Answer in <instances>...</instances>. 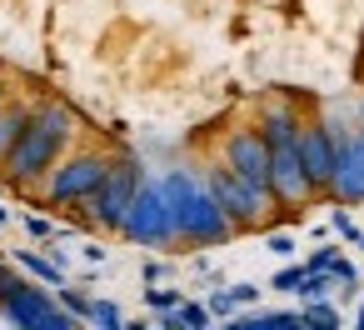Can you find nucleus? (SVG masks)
Here are the masks:
<instances>
[{"label":"nucleus","mask_w":364,"mask_h":330,"mask_svg":"<svg viewBox=\"0 0 364 330\" xmlns=\"http://www.w3.org/2000/svg\"><path fill=\"white\" fill-rule=\"evenodd\" d=\"M160 275H165V265H160V260H150V265H145V285H155Z\"/></svg>","instance_id":"cd10ccee"},{"label":"nucleus","mask_w":364,"mask_h":330,"mask_svg":"<svg viewBox=\"0 0 364 330\" xmlns=\"http://www.w3.org/2000/svg\"><path fill=\"white\" fill-rule=\"evenodd\" d=\"M339 255V245H319V250H309V260H304V270H329V260Z\"/></svg>","instance_id":"393cba45"},{"label":"nucleus","mask_w":364,"mask_h":330,"mask_svg":"<svg viewBox=\"0 0 364 330\" xmlns=\"http://www.w3.org/2000/svg\"><path fill=\"white\" fill-rule=\"evenodd\" d=\"M354 325H359V330H364V300H359V315H354Z\"/></svg>","instance_id":"c756f323"},{"label":"nucleus","mask_w":364,"mask_h":330,"mask_svg":"<svg viewBox=\"0 0 364 330\" xmlns=\"http://www.w3.org/2000/svg\"><path fill=\"white\" fill-rule=\"evenodd\" d=\"M299 325H319V330H339V310L329 300H304L299 310Z\"/></svg>","instance_id":"ddd939ff"},{"label":"nucleus","mask_w":364,"mask_h":330,"mask_svg":"<svg viewBox=\"0 0 364 330\" xmlns=\"http://www.w3.org/2000/svg\"><path fill=\"white\" fill-rule=\"evenodd\" d=\"M55 300H60L75 320H85V310H90V295H85V290H75V285H55Z\"/></svg>","instance_id":"a211bd4d"},{"label":"nucleus","mask_w":364,"mask_h":330,"mask_svg":"<svg viewBox=\"0 0 364 330\" xmlns=\"http://www.w3.org/2000/svg\"><path fill=\"white\" fill-rule=\"evenodd\" d=\"M200 180H205V190L215 195V205L230 215V225H235V230H255V225H264L269 215H279L274 195H269V190H259V185H250L245 175H235L220 155L200 170Z\"/></svg>","instance_id":"20e7f679"},{"label":"nucleus","mask_w":364,"mask_h":330,"mask_svg":"<svg viewBox=\"0 0 364 330\" xmlns=\"http://www.w3.org/2000/svg\"><path fill=\"white\" fill-rule=\"evenodd\" d=\"M354 115H359V125H364V96H359V110H354Z\"/></svg>","instance_id":"2f4dec72"},{"label":"nucleus","mask_w":364,"mask_h":330,"mask_svg":"<svg viewBox=\"0 0 364 330\" xmlns=\"http://www.w3.org/2000/svg\"><path fill=\"white\" fill-rule=\"evenodd\" d=\"M85 320H90V325H100V330H125V315H120V305H115V300H90Z\"/></svg>","instance_id":"4468645a"},{"label":"nucleus","mask_w":364,"mask_h":330,"mask_svg":"<svg viewBox=\"0 0 364 330\" xmlns=\"http://www.w3.org/2000/svg\"><path fill=\"white\" fill-rule=\"evenodd\" d=\"M220 160H225L235 175H245L250 185L269 190V145H264V135H259L255 120H240V125L225 130V140H220Z\"/></svg>","instance_id":"6e6552de"},{"label":"nucleus","mask_w":364,"mask_h":330,"mask_svg":"<svg viewBox=\"0 0 364 330\" xmlns=\"http://www.w3.org/2000/svg\"><path fill=\"white\" fill-rule=\"evenodd\" d=\"M180 300H185V295H180V290H165V285H160V280H155V285H150V290H145V305H150V310H155V315H160V310H175V305H180Z\"/></svg>","instance_id":"6ab92c4d"},{"label":"nucleus","mask_w":364,"mask_h":330,"mask_svg":"<svg viewBox=\"0 0 364 330\" xmlns=\"http://www.w3.org/2000/svg\"><path fill=\"white\" fill-rule=\"evenodd\" d=\"M0 225H11V210H6V205H0Z\"/></svg>","instance_id":"7c9ffc66"},{"label":"nucleus","mask_w":364,"mask_h":330,"mask_svg":"<svg viewBox=\"0 0 364 330\" xmlns=\"http://www.w3.org/2000/svg\"><path fill=\"white\" fill-rule=\"evenodd\" d=\"M21 285V275H16V265H0V295H11Z\"/></svg>","instance_id":"a878e982"},{"label":"nucleus","mask_w":364,"mask_h":330,"mask_svg":"<svg viewBox=\"0 0 364 330\" xmlns=\"http://www.w3.org/2000/svg\"><path fill=\"white\" fill-rule=\"evenodd\" d=\"M160 190H165L170 215H175V245L205 250V245H225V240L240 235V230L230 225V215L215 205V195L205 190L200 170H190V165L160 170Z\"/></svg>","instance_id":"f03ea898"},{"label":"nucleus","mask_w":364,"mask_h":330,"mask_svg":"<svg viewBox=\"0 0 364 330\" xmlns=\"http://www.w3.org/2000/svg\"><path fill=\"white\" fill-rule=\"evenodd\" d=\"M329 280H334V290H339V285H344V290H354V285H359L354 260H349V255H334V260H329Z\"/></svg>","instance_id":"f3484780"},{"label":"nucleus","mask_w":364,"mask_h":330,"mask_svg":"<svg viewBox=\"0 0 364 330\" xmlns=\"http://www.w3.org/2000/svg\"><path fill=\"white\" fill-rule=\"evenodd\" d=\"M299 280H304V260H299V265H294V260H284V265L269 275V290H274V295H294V285H299Z\"/></svg>","instance_id":"dca6fc26"},{"label":"nucleus","mask_w":364,"mask_h":330,"mask_svg":"<svg viewBox=\"0 0 364 330\" xmlns=\"http://www.w3.org/2000/svg\"><path fill=\"white\" fill-rule=\"evenodd\" d=\"M70 140H75V110H70L65 100L46 96V100L31 105L21 135L11 140L6 155H0V170H6V180H11L16 190H31V185H41L46 170L70 150Z\"/></svg>","instance_id":"f257e3e1"},{"label":"nucleus","mask_w":364,"mask_h":330,"mask_svg":"<svg viewBox=\"0 0 364 330\" xmlns=\"http://www.w3.org/2000/svg\"><path fill=\"white\" fill-rule=\"evenodd\" d=\"M205 305H210V315H215V320H230V315L240 310V305H235V295H230L225 285H220V290H210V300H205Z\"/></svg>","instance_id":"5701e85b"},{"label":"nucleus","mask_w":364,"mask_h":330,"mask_svg":"<svg viewBox=\"0 0 364 330\" xmlns=\"http://www.w3.org/2000/svg\"><path fill=\"white\" fill-rule=\"evenodd\" d=\"M354 245H359V250H364V230H359V240H354Z\"/></svg>","instance_id":"473e14b6"},{"label":"nucleus","mask_w":364,"mask_h":330,"mask_svg":"<svg viewBox=\"0 0 364 330\" xmlns=\"http://www.w3.org/2000/svg\"><path fill=\"white\" fill-rule=\"evenodd\" d=\"M115 235H125V240L140 245V250H165V245H175V215H170V200H165V190H160V175H145V180H140V190H135V200H130V210H125V220H120Z\"/></svg>","instance_id":"423d86ee"},{"label":"nucleus","mask_w":364,"mask_h":330,"mask_svg":"<svg viewBox=\"0 0 364 330\" xmlns=\"http://www.w3.org/2000/svg\"><path fill=\"white\" fill-rule=\"evenodd\" d=\"M175 315H180V325H185V330H210V320H215L205 300H180V305H175Z\"/></svg>","instance_id":"2eb2a0df"},{"label":"nucleus","mask_w":364,"mask_h":330,"mask_svg":"<svg viewBox=\"0 0 364 330\" xmlns=\"http://www.w3.org/2000/svg\"><path fill=\"white\" fill-rule=\"evenodd\" d=\"M105 170H110V155L95 150V145H85V150H65V155L46 170V180H41V200L55 205V210H75V205L105 180Z\"/></svg>","instance_id":"39448f33"},{"label":"nucleus","mask_w":364,"mask_h":330,"mask_svg":"<svg viewBox=\"0 0 364 330\" xmlns=\"http://www.w3.org/2000/svg\"><path fill=\"white\" fill-rule=\"evenodd\" d=\"M145 175H150V170L140 165V155L120 150V155H110L105 180H100L75 210H80L85 225H95V230H120V220H125V210H130V200H135V190H140Z\"/></svg>","instance_id":"7ed1b4c3"},{"label":"nucleus","mask_w":364,"mask_h":330,"mask_svg":"<svg viewBox=\"0 0 364 330\" xmlns=\"http://www.w3.org/2000/svg\"><path fill=\"white\" fill-rule=\"evenodd\" d=\"M264 250H269V255H279V260H294L299 240H294L289 230H274V235H264Z\"/></svg>","instance_id":"412c9836"},{"label":"nucleus","mask_w":364,"mask_h":330,"mask_svg":"<svg viewBox=\"0 0 364 330\" xmlns=\"http://www.w3.org/2000/svg\"><path fill=\"white\" fill-rule=\"evenodd\" d=\"M334 150H339V140H334V125H329V120H304V125H299V160H304V175H309L314 195L329 190Z\"/></svg>","instance_id":"1a4fd4ad"},{"label":"nucleus","mask_w":364,"mask_h":330,"mask_svg":"<svg viewBox=\"0 0 364 330\" xmlns=\"http://www.w3.org/2000/svg\"><path fill=\"white\" fill-rule=\"evenodd\" d=\"M16 265H21V270H31V275H36L41 285H50V290H55V285H65V265H55V260H50V255H41V250H16Z\"/></svg>","instance_id":"9d476101"},{"label":"nucleus","mask_w":364,"mask_h":330,"mask_svg":"<svg viewBox=\"0 0 364 330\" xmlns=\"http://www.w3.org/2000/svg\"><path fill=\"white\" fill-rule=\"evenodd\" d=\"M80 255H85V260H90V265H105V245H95V240H90V245H85V250H80Z\"/></svg>","instance_id":"bb28decb"},{"label":"nucleus","mask_w":364,"mask_h":330,"mask_svg":"<svg viewBox=\"0 0 364 330\" xmlns=\"http://www.w3.org/2000/svg\"><path fill=\"white\" fill-rule=\"evenodd\" d=\"M21 225H26V235H31V240H60V225H55V220H46V215H26Z\"/></svg>","instance_id":"aec40b11"},{"label":"nucleus","mask_w":364,"mask_h":330,"mask_svg":"<svg viewBox=\"0 0 364 330\" xmlns=\"http://www.w3.org/2000/svg\"><path fill=\"white\" fill-rule=\"evenodd\" d=\"M329 230H334V235H339V240H349V245H354V240H359V225H354V215H349V210H344V205H339V210H334V215H329Z\"/></svg>","instance_id":"4be33fe9"},{"label":"nucleus","mask_w":364,"mask_h":330,"mask_svg":"<svg viewBox=\"0 0 364 330\" xmlns=\"http://www.w3.org/2000/svg\"><path fill=\"white\" fill-rule=\"evenodd\" d=\"M0 315H6L11 325H21V330H75L80 325L55 300V290L41 285V280H21L11 295H0Z\"/></svg>","instance_id":"0eeeda50"},{"label":"nucleus","mask_w":364,"mask_h":330,"mask_svg":"<svg viewBox=\"0 0 364 330\" xmlns=\"http://www.w3.org/2000/svg\"><path fill=\"white\" fill-rule=\"evenodd\" d=\"M26 115H31V105H21V100H6V105H0V155H6V150H11V140L21 135Z\"/></svg>","instance_id":"9b49d317"},{"label":"nucleus","mask_w":364,"mask_h":330,"mask_svg":"<svg viewBox=\"0 0 364 330\" xmlns=\"http://www.w3.org/2000/svg\"><path fill=\"white\" fill-rule=\"evenodd\" d=\"M294 295H299V300H329V295H334L329 270H304V280L294 285Z\"/></svg>","instance_id":"f8f14e48"},{"label":"nucleus","mask_w":364,"mask_h":330,"mask_svg":"<svg viewBox=\"0 0 364 330\" xmlns=\"http://www.w3.org/2000/svg\"><path fill=\"white\" fill-rule=\"evenodd\" d=\"M11 100V86H6V76H0V105H6Z\"/></svg>","instance_id":"c85d7f7f"},{"label":"nucleus","mask_w":364,"mask_h":330,"mask_svg":"<svg viewBox=\"0 0 364 330\" xmlns=\"http://www.w3.org/2000/svg\"><path fill=\"white\" fill-rule=\"evenodd\" d=\"M225 290H230V295H235V305H255V300H259V295H264V290H259V285H255V280H235V285H225Z\"/></svg>","instance_id":"b1692460"}]
</instances>
